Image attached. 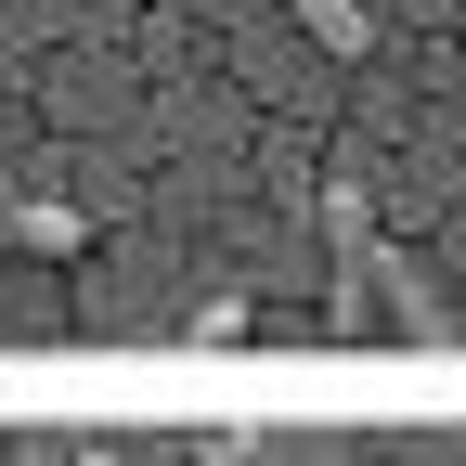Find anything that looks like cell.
Returning a JSON list of instances; mask_svg holds the SVG:
<instances>
[{
    "label": "cell",
    "mask_w": 466,
    "mask_h": 466,
    "mask_svg": "<svg viewBox=\"0 0 466 466\" xmlns=\"http://www.w3.org/2000/svg\"><path fill=\"white\" fill-rule=\"evenodd\" d=\"M299 26H311L324 52H363V39H376V14H363V0H299Z\"/></svg>",
    "instance_id": "cell-1"
}]
</instances>
